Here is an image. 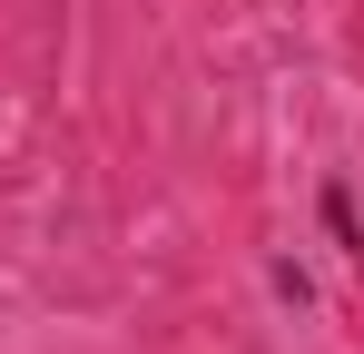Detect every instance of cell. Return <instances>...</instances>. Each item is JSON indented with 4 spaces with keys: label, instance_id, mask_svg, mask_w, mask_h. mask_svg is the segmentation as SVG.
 <instances>
[{
    "label": "cell",
    "instance_id": "7a4b0ae2",
    "mask_svg": "<svg viewBox=\"0 0 364 354\" xmlns=\"http://www.w3.org/2000/svg\"><path fill=\"white\" fill-rule=\"evenodd\" d=\"M266 286H276V305H296V315L315 305V276H305L296 256H276V266H266Z\"/></svg>",
    "mask_w": 364,
    "mask_h": 354
},
{
    "label": "cell",
    "instance_id": "6da1fadb",
    "mask_svg": "<svg viewBox=\"0 0 364 354\" xmlns=\"http://www.w3.org/2000/svg\"><path fill=\"white\" fill-rule=\"evenodd\" d=\"M315 227H325V236H335V246L364 266V217H355V187H345V177H325V197H315Z\"/></svg>",
    "mask_w": 364,
    "mask_h": 354
}]
</instances>
